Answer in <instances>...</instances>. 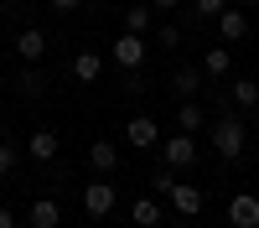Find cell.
Here are the masks:
<instances>
[{"label": "cell", "mask_w": 259, "mask_h": 228, "mask_svg": "<svg viewBox=\"0 0 259 228\" xmlns=\"http://www.w3.org/2000/svg\"><path fill=\"white\" fill-rule=\"evenodd\" d=\"M26 151H31V161H52L62 151V135L57 130H31L26 135Z\"/></svg>", "instance_id": "10"}, {"label": "cell", "mask_w": 259, "mask_h": 228, "mask_svg": "<svg viewBox=\"0 0 259 228\" xmlns=\"http://www.w3.org/2000/svg\"><path fill=\"white\" fill-rule=\"evenodd\" d=\"M89 166L109 176L114 166H119V145H114V140H94V145H89Z\"/></svg>", "instance_id": "12"}, {"label": "cell", "mask_w": 259, "mask_h": 228, "mask_svg": "<svg viewBox=\"0 0 259 228\" xmlns=\"http://www.w3.org/2000/svg\"><path fill=\"white\" fill-rule=\"evenodd\" d=\"M124 140L135 145V151H150V145H161V130H156V119H150V114H135V119L124 124Z\"/></svg>", "instance_id": "6"}, {"label": "cell", "mask_w": 259, "mask_h": 228, "mask_svg": "<svg viewBox=\"0 0 259 228\" xmlns=\"http://www.w3.org/2000/svg\"><path fill=\"white\" fill-rule=\"evenodd\" d=\"M233 68V52L228 47H212V52H202V73H212V78H223Z\"/></svg>", "instance_id": "20"}, {"label": "cell", "mask_w": 259, "mask_h": 228, "mask_svg": "<svg viewBox=\"0 0 259 228\" xmlns=\"http://www.w3.org/2000/svg\"><path fill=\"white\" fill-rule=\"evenodd\" d=\"M228 228H259V197L254 192H239L228 202Z\"/></svg>", "instance_id": "5"}, {"label": "cell", "mask_w": 259, "mask_h": 228, "mask_svg": "<svg viewBox=\"0 0 259 228\" xmlns=\"http://www.w3.org/2000/svg\"><path fill=\"white\" fill-rule=\"evenodd\" d=\"M228 99H233V109H259V78H239L228 88Z\"/></svg>", "instance_id": "16"}, {"label": "cell", "mask_w": 259, "mask_h": 228, "mask_svg": "<svg viewBox=\"0 0 259 228\" xmlns=\"http://www.w3.org/2000/svg\"><path fill=\"white\" fill-rule=\"evenodd\" d=\"M244 145H249V130H244L239 114H218V119H212V151H218L223 161H239Z\"/></svg>", "instance_id": "1"}, {"label": "cell", "mask_w": 259, "mask_h": 228, "mask_svg": "<svg viewBox=\"0 0 259 228\" xmlns=\"http://www.w3.org/2000/svg\"><path fill=\"white\" fill-rule=\"evenodd\" d=\"M192 11H197V16H212V21H218V11H228V0H192Z\"/></svg>", "instance_id": "24"}, {"label": "cell", "mask_w": 259, "mask_h": 228, "mask_svg": "<svg viewBox=\"0 0 259 228\" xmlns=\"http://www.w3.org/2000/svg\"><path fill=\"white\" fill-rule=\"evenodd\" d=\"M16 166H21V151H16L11 140H0V181H11V176H16Z\"/></svg>", "instance_id": "21"}, {"label": "cell", "mask_w": 259, "mask_h": 228, "mask_svg": "<svg viewBox=\"0 0 259 228\" xmlns=\"http://www.w3.org/2000/svg\"><path fill=\"white\" fill-rule=\"evenodd\" d=\"M244 6H259V0H244Z\"/></svg>", "instance_id": "28"}, {"label": "cell", "mask_w": 259, "mask_h": 228, "mask_svg": "<svg viewBox=\"0 0 259 228\" xmlns=\"http://www.w3.org/2000/svg\"><path fill=\"white\" fill-rule=\"evenodd\" d=\"M218 36L223 41H244L249 36V16L244 11H218Z\"/></svg>", "instance_id": "13"}, {"label": "cell", "mask_w": 259, "mask_h": 228, "mask_svg": "<svg viewBox=\"0 0 259 228\" xmlns=\"http://www.w3.org/2000/svg\"><path fill=\"white\" fill-rule=\"evenodd\" d=\"M171 88H177V99H197V88H202V68L177 62V68H171Z\"/></svg>", "instance_id": "8"}, {"label": "cell", "mask_w": 259, "mask_h": 228, "mask_svg": "<svg viewBox=\"0 0 259 228\" xmlns=\"http://www.w3.org/2000/svg\"><path fill=\"white\" fill-rule=\"evenodd\" d=\"M0 228H16V213H11V207H0Z\"/></svg>", "instance_id": "25"}, {"label": "cell", "mask_w": 259, "mask_h": 228, "mask_svg": "<svg viewBox=\"0 0 259 228\" xmlns=\"http://www.w3.org/2000/svg\"><path fill=\"white\" fill-rule=\"evenodd\" d=\"M202 124H207V109H202L197 99H182V104H177V130H187V135H197Z\"/></svg>", "instance_id": "11"}, {"label": "cell", "mask_w": 259, "mask_h": 228, "mask_svg": "<svg viewBox=\"0 0 259 228\" xmlns=\"http://www.w3.org/2000/svg\"><path fill=\"white\" fill-rule=\"evenodd\" d=\"M150 6H156V11H177L182 0H150Z\"/></svg>", "instance_id": "26"}, {"label": "cell", "mask_w": 259, "mask_h": 228, "mask_svg": "<svg viewBox=\"0 0 259 228\" xmlns=\"http://www.w3.org/2000/svg\"><path fill=\"white\" fill-rule=\"evenodd\" d=\"M150 26H156V6H130V11H124V31L145 36Z\"/></svg>", "instance_id": "18"}, {"label": "cell", "mask_w": 259, "mask_h": 228, "mask_svg": "<svg viewBox=\"0 0 259 228\" xmlns=\"http://www.w3.org/2000/svg\"><path fill=\"white\" fill-rule=\"evenodd\" d=\"M73 78H78V83H99V78H104V57H99V52H78V57H73Z\"/></svg>", "instance_id": "15"}, {"label": "cell", "mask_w": 259, "mask_h": 228, "mask_svg": "<svg viewBox=\"0 0 259 228\" xmlns=\"http://www.w3.org/2000/svg\"><path fill=\"white\" fill-rule=\"evenodd\" d=\"M16 88H21V94H26V99H41V94H47V88H52V78H47V73H36V62H31V68H26V73H21V78H16Z\"/></svg>", "instance_id": "17"}, {"label": "cell", "mask_w": 259, "mask_h": 228, "mask_svg": "<svg viewBox=\"0 0 259 228\" xmlns=\"http://www.w3.org/2000/svg\"><path fill=\"white\" fill-rule=\"evenodd\" d=\"M145 36H135V31H119V41L109 47V57H114V68H124V73H140V62H145Z\"/></svg>", "instance_id": "3"}, {"label": "cell", "mask_w": 259, "mask_h": 228, "mask_svg": "<svg viewBox=\"0 0 259 228\" xmlns=\"http://www.w3.org/2000/svg\"><path fill=\"white\" fill-rule=\"evenodd\" d=\"M52 11H78V0H52Z\"/></svg>", "instance_id": "27"}, {"label": "cell", "mask_w": 259, "mask_h": 228, "mask_svg": "<svg viewBox=\"0 0 259 228\" xmlns=\"http://www.w3.org/2000/svg\"><path fill=\"white\" fill-rule=\"evenodd\" d=\"M150 187H156V197H171V192H177V171H171V166L150 171Z\"/></svg>", "instance_id": "22"}, {"label": "cell", "mask_w": 259, "mask_h": 228, "mask_svg": "<svg viewBox=\"0 0 259 228\" xmlns=\"http://www.w3.org/2000/svg\"><path fill=\"white\" fill-rule=\"evenodd\" d=\"M130 218H135V228H156L161 223V207L150 197H135V202H130Z\"/></svg>", "instance_id": "19"}, {"label": "cell", "mask_w": 259, "mask_h": 228, "mask_svg": "<svg viewBox=\"0 0 259 228\" xmlns=\"http://www.w3.org/2000/svg\"><path fill=\"white\" fill-rule=\"evenodd\" d=\"M26 223H31V228H57V223H62V207H57L52 197H36L31 213H26Z\"/></svg>", "instance_id": "14"}, {"label": "cell", "mask_w": 259, "mask_h": 228, "mask_svg": "<svg viewBox=\"0 0 259 228\" xmlns=\"http://www.w3.org/2000/svg\"><path fill=\"white\" fill-rule=\"evenodd\" d=\"M166 202L177 207L182 218H197V213H202V187H192V181H177V192H171Z\"/></svg>", "instance_id": "9"}, {"label": "cell", "mask_w": 259, "mask_h": 228, "mask_svg": "<svg viewBox=\"0 0 259 228\" xmlns=\"http://www.w3.org/2000/svg\"><path fill=\"white\" fill-rule=\"evenodd\" d=\"M177 41H182V26L161 21V26H156V47H177Z\"/></svg>", "instance_id": "23"}, {"label": "cell", "mask_w": 259, "mask_h": 228, "mask_svg": "<svg viewBox=\"0 0 259 228\" xmlns=\"http://www.w3.org/2000/svg\"><path fill=\"white\" fill-rule=\"evenodd\" d=\"M161 161L171 166V171H187V166L197 161V140H192L187 130H177V135H166V140H161Z\"/></svg>", "instance_id": "2"}, {"label": "cell", "mask_w": 259, "mask_h": 228, "mask_svg": "<svg viewBox=\"0 0 259 228\" xmlns=\"http://www.w3.org/2000/svg\"><path fill=\"white\" fill-rule=\"evenodd\" d=\"M16 57H21V62H41V57H47V31H41V26H26V31L16 36Z\"/></svg>", "instance_id": "7"}, {"label": "cell", "mask_w": 259, "mask_h": 228, "mask_svg": "<svg viewBox=\"0 0 259 228\" xmlns=\"http://www.w3.org/2000/svg\"><path fill=\"white\" fill-rule=\"evenodd\" d=\"M83 213L89 218H109L114 213V187L109 181H89L83 187Z\"/></svg>", "instance_id": "4"}]
</instances>
